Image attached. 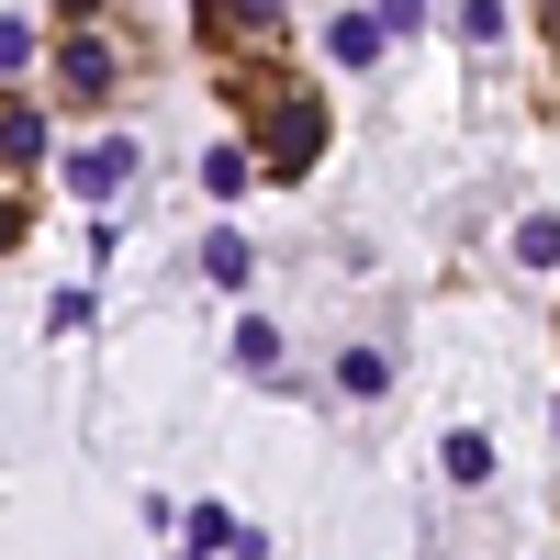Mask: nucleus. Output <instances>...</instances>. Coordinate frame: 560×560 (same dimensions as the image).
I'll return each mask as SVG.
<instances>
[{"instance_id":"nucleus-2","label":"nucleus","mask_w":560,"mask_h":560,"mask_svg":"<svg viewBox=\"0 0 560 560\" xmlns=\"http://www.w3.org/2000/svg\"><path fill=\"white\" fill-rule=\"evenodd\" d=\"M191 45L202 57H269L280 45V0H191Z\"/></svg>"},{"instance_id":"nucleus-4","label":"nucleus","mask_w":560,"mask_h":560,"mask_svg":"<svg viewBox=\"0 0 560 560\" xmlns=\"http://www.w3.org/2000/svg\"><path fill=\"white\" fill-rule=\"evenodd\" d=\"M45 158V113L23 102V90H0V179H23Z\"/></svg>"},{"instance_id":"nucleus-13","label":"nucleus","mask_w":560,"mask_h":560,"mask_svg":"<svg viewBox=\"0 0 560 560\" xmlns=\"http://www.w3.org/2000/svg\"><path fill=\"white\" fill-rule=\"evenodd\" d=\"M23 57H34V23H23V12H0V90H12Z\"/></svg>"},{"instance_id":"nucleus-7","label":"nucleus","mask_w":560,"mask_h":560,"mask_svg":"<svg viewBox=\"0 0 560 560\" xmlns=\"http://www.w3.org/2000/svg\"><path fill=\"white\" fill-rule=\"evenodd\" d=\"M247 269H258V247H247V236H202V280H224V292H236Z\"/></svg>"},{"instance_id":"nucleus-6","label":"nucleus","mask_w":560,"mask_h":560,"mask_svg":"<svg viewBox=\"0 0 560 560\" xmlns=\"http://www.w3.org/2000/svg\"><path fill=\"white\" fill-rule=\"evenodd\" d=\"M382 12H337V34H325V57H348V68H370V57H382Z\"/></svg>"},{"instance_id":"nucleus-16","label":"nucleus","mask_w":560,"mask_h":560,"mask_svg":"<svg viewBox=\"0 0 560 560\" xmlns=\"http://www.w3.org/2000/svg\"><path fill=\"white\" fill-rule=\"evenodd\" d=\"M538 23H549V45H560V0H549V12H538Z\"/></svg>"},{"instance_id":"nucleus-15","label":"nucleus","mask_w":560,"mask_h":560,"mask_svg":"<svg viewBox=\"0 0 560 560\" xmlns=\"http://www.w3.org/2000/svg\"><path fill=\"white\" fill-rule=\"evenodd\" d=\"M57 12H68V23H90V0H57Z\"/></svg>"},{"instance_id":"nucleus-1","label":"nucleus","mask_w":560,"mask_h":560,"mask_svg":"<svg viewBox=\"0 0 560 560\" xmlns=\"http://www.w3.org/2000/svg\"><path fill=\"white\" fill-rule=\"evenodd\" d=\"M236 102L258 113V147H269V179H303L325 158V102L280 68H236Z\"/></svg>"},{"instance_id":"nucleus-10","label":"nucleus","mask_w":560,"mask_h":560,"mask_svg":"<svg viewBox=\"0 0 560 560\" xmlns=\"http://www.w3.org/2000/svg\"><path fill=\"white\" fill-rule=\"evenodd\" d=\"M236 359H247V370H280V325H269V314L236 325Z\"/></svg>"},{"instance_id":"nucleus-12","label":"nucleus","mask_w":560,"mask_h":560,"mask_svg":"<svg viewBox=\"0 0 560 560\" xmlns=\"http://www.w3.org/2000/svg\"><path fill=\"white\" fill-rule=\"evenodd\" d=\"M516 258H527V269H549V258H560V224H549V213H527V224H516Z\"/></svg>"},{"instance_id":"nucleus-8","label":"nucleus","mask_w":560,"mask_h":560,"mask_svg":"<svg viewBox=\"0 0 560 560\" xmlns=\"http://www.w3.org/2000/svg\"><path fill=\"white\" fill-rule=\"evenodd\" d=\"M382 382H393L382 348H348V359H337V393H382Z\"/></svg>"},{"instance_id":"nucleus-3","label":"nucleus","mask_w":560,"mask_h":560,"mask_svg":"<svg viewBox=\"0 0 560 560\" xmlns=\"http://www.w3.org/2000/svg\"><path fill=\"white\" fill-rule=\"evenodd\" d=\"M57 90H68V102H113V90H124V45L90 34V23H68V45H57Z\"/></svg>"},{"instance_id":"nucleus-9","label":"nucleus","mask_w":560,"mask_h":560,"mask_svg":"<svg viewBox=\"0 0 560 560\" xmlns=\"http://www.w3.org/2000/svg\"><path fill=\"white\" fill-rule=\"evenodd\" d=\"M202 179H213V191H224V202H236V191H247V179H258V158H247V147H213V158H202Z\"/></svg>"},{"instance_id":"nucleus-11","label":"nucleus","mask_w":560,"mask_h":560,"mask_svg":"<svg viewBox=\"0 0 560 560\" xmlns=\"http://www.w3.org/2000/svg\"><path fill=\"white\" fill-rule=\"evenodd\" d=\"M482 471H493V438L459 427V438H448V482H482Z\"/></svg>"},{"instance_id":"nucleus-5","label":"nucleus","mask_w":560,"mask_h":560,"mask_svg":"<svg viewBox=\"0 0 560 560\" xmlns=\"http://www.w3.org/2000/svg\"><path fill=\"white\" fill-rule=\"evenodd\" d=\"M124 179H135V147H79V158H68V191H79L90 213H102Z\"/></svg>"},{"instance_id":"nucleus-14","label":"nucleus","mask_w":560,"mask_h":560,"mask_svg":"<svg viewBox=\"0 0 560 560\" xmlns=\"http://www.w3.org/2000/svg\"><path fill=\"white\" fill-rule=\"evenodd\" d=\"M34 236V213H23V191H12V179H0V247H23Z\"/></svg>"}]
</instances>
